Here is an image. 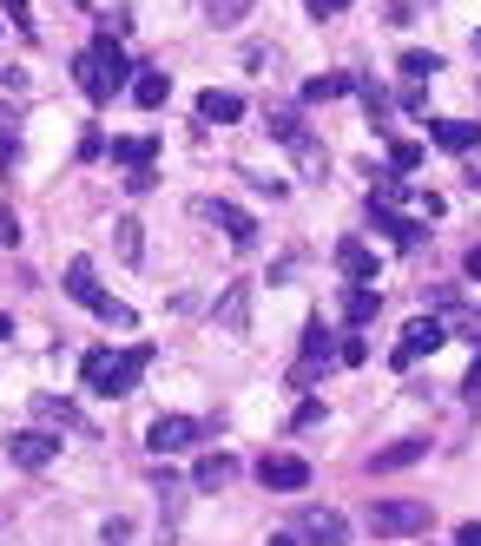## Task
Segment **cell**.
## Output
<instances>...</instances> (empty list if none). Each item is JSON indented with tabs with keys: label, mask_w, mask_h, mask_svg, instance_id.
I'll return each mask as SVG.
<instances>
[{
	"label": "cell",
	"mask_w": 481,
	"mask_h": 546,
	"mask_svg": "<svg viewBox=\"0 0 481 546\" xmlns=\"http://www.w3.org/2000/svg\"><path fill=\"white\" fill-rule=\"evenodd\" d=\"M132 73H139V66L126 60V47H119L113 33H99L93 47L80 53V93L93 99V106H106V99L132 93Z\"/></svg>",
	"instance_id": "obj_1"
},
{
	"label": "cell",
	"mask_w": 481,
	"mask_h": 546,
	"mask_svg": "<svg viewBox=\"0 0 481 546\" xmlns=\"http://www.w3.org/2000/svg\"><path fill=\"white\" fill-rule=\"evenodd\" d=\"M152 362V343H132L126 356H113V349H93V356L80 362V375H86V389L93 395H132V382H139V369Z\"/></svg>",
	"instance_id": "obj_2"
},
{
	"label": "cell",
	"mask_w": 481,
	"mask_h": 546,
	"mask_svg": "<svg viewBox=\"0 0 481 546\" xmlns=\"http://www.w3.org/2000/svg\"><path fill=\"white\" fill-rule=\"evenodd\" d=\"M66 297H73V303H86V310H93L99 323L132 329V310H126V303H113L106 290H99V277H93V264H86V257H73V264H66Z\"/></svg>",
	"instance_id": "obj_3"
},
{
	"label": "cell",
	"mask_w": 481,
	"mask_h": 546,
	"mask_svg": "<svg viewBox=\"0 0 481 546\" xmlns=\"http://www.w3.org/2000/svg\"><path fill=\"white\" fill-rule=\"evenodd\" d=\"M422 527H429V500H376L369 507V533H383V540H402Z\"/></svg>",
	"instance_id": "obj_4"
},
{
	"label": "cell",
	"mask_w": 481,
	"mask_h": 546,
	"mask_svg": "<svg viewBox=\"0 0 481 546\" xmlns=\"http://www.w3.org/2000/svg\"><path fill=\"white\" fill-rule=\"evenodd\" d=\"M205 441V422H192V415H159V422L145 428V448L152 454H185Z\"/></svg>",
	"instance_id": "obj_5"
},
{
	"label": "cell",
	"mask_w": 481,
	"mask_h": 546,
	"mask_svg": "<svg viewBox=\"0 0 481 546\" xmlns=\"http://www.w3.org/2000/svg\"><path fill=\"white\" fill-rule=\"evenodd\" d=\"M442 343H449V329L435 323V316H416V323L402 329V343L389 349V362H396V369H416V362L429 356V349H442Z\"/></svg>",
	"instance_id": "obj_6"
},
{
	"label": "cell",
	"mask_w": 481,
	"mask_h": 546,
	"mask_svg": "<svg viewBox=\"0 0 481 546\" xmlns=\"http://www.w3.org/2000/svg\"><path fill=\"white\" fill-rule=\"evenodd\" d=\"M257 481L277 487V494H297V487H310V461L304 454H264V461H257Z\"/></svg>",
	"instance_id": "obj_7"
},
{
	"label": "cell",
	"mask_w": 481,
	"mask_h": 546,
	"mask_svg": "<svg viewBox=\"0 0 481 546\" xmlns=\"http://www.w3.org/2000/svg\"><path fill=\"white\" fill-rule=\"evenodd\" d=\"M297 533H304L310 546H343L350 540V520H343L337 507H304V514H297Z\"/></svg>",
	"instance_id": "obj_8"
},
{
	"label": "cell",
	"mask_w": 481,
	"mask_h": 546,
	"mask_svg": "<svg viewBox=\"0 0 481 546\" xmlns=\"http://www.w3.org/2000/svg\"><path fill=\"white\" fill-rule=\"evenodd\" d=\"M53 454H60V441H53L47 428H20V435H7V461H20V468H47Z\"/></svg>",
	"instance_id": "obj_9"
},
{
	"label": "cell",
	"mask_w": 481,
	"mask_h": 546,
	"mask_svg": "<svg viewBox=\"0 0 481 546\" xmlns=\"http://www.w3.org/2000/svg\"><path fill=\"white\" fill-rule=\"evenodd\" d=\"M422 454H429V435H402V441H389V448L369 454V468H376V474H396V468H416Z\"/></svg>",
	"instance_id": "obj_10"
},
{
	"label": "cell",
	"mask_w": 481,
	"mask_h": 546,
	"mask_svg": "<svg viewBox=\"0 0 481 546\" xmlns=\"http://www.w3.org/2000/svg\"><path fill=\"white\" fill-rule=\"evenodd\" d=\"M337 270L350 283H376V250H369L363 237H343V244H337Z\"/></svg>",
	"instance_id": "obj_11"
},
{
	"label": "cell",
	"mask_w": 481,
	"mask_h": 546,
	"mask_svg": "<svg viewBox=\"0 0 481 546\" xmlns=\"http://www.w3.org/2000/svg\"><path fill=\"white\" fill-rule=\"evenodd\" d=\"M429 139L442 145V152H475L481 125H468V119H429Z\"/></svg>",
	"instance_id": "obj_12"
},
{
	"label": "cell",
	"mask_w": 481,
	"mask_h": 546,
	"mask_svg": "<svg viewBox=\"0 0 481 546\" xmlns=\"http://www.w3.org/2000/svg\"><path fill=\"white\" fill-rule=\"evenodd\" d=\"M132 99H139L145 112H159L165 99H172V73H159V66H139V73H132Z\"/></svg>",
	"instance_id": "obj_13"
},
{
	"label": "cell",
	"mask_w": 481,
	"mask_h": 546,
	"mask_svg": "<svg viewBox=\"0 0 481 546\" xmlns=\"http://www.w3.org/2000/svg\"><path fill=\"white\" fill-rule=\"evenodd\" d=\"M205 218H218V224H225V237H231L238 250H251V244H257L251 211H238V204H205Z\"/></svg>",
	"instance_id": "obj_14"
},
{
	"label": "cell",
	"mask_w": 481,
	"mask_h": 546,
	"mask_svg": "<svg viewBox=\"0 0 481 546\" xmlns=\"http://www.w3.org/2000/svg\"><path fill=\"white\" fill-rule=\"evenodd\" d=\"M198 119H205V125H238L244 119V99L211 86V93H198Z\"/></svg>",
	"instance_id": "obj_15"
},
{
	"label": "cell",
	"mask_w": 481,
	"mask_h": 546,
	"mask_svg": "<svg viewBox=\"0 0 481 546\" xmlns=\"http://www.w3.org/2000/svg\"><path fill=\"white\" fill-rule=\"evenodd\" d=\"M369 218H376V231H389V237H396L402 250H416V244H422V224H416V218H396L389 204H369Z\"/></svg>",
	"instance_id": "obj_16"
},
{
	"label": "cell",
	"mask_w": 481,
	"mask_h": 546,
	"mask_svg": "<svg viewBox=\"0 0 481 546\" xmlns=\"http://www.w3.org/2000/svg\"><path fill=\"white\" fill-rule=\"evenodd\" d=\"M356 93V73H323V79H304V99L310 106H323V99H343Z\"/></svg>",
	"instance_id": "obj_17"
},
{
	"label": "cell",
	"mask_w": 481,
	"mask_h": 546,
	"mask_svg": "<svg viewBox=\"0 0 481 546\" xmlns=\"http://www.w3.org/2000/svg\"><path fill=\"white\" fill-rule=\"evenodd\" d=\"M376 310H383V297H376L369 283H350V290H343V316H350V323H369Z\"/></svg>",
	"instance_id": "obj_18"
},
{
	"label": "cell",
	"mask_w": 481,
	"mask_h": 546,
	"mask_svg": "<svg viewBox=\"0 0 481 546\" xmlns=\"http://www.w3.org/2000/svg\"><path fill=\"white\" fill-rule=\"evenodd\" d=\"M33 415H40V422H60V428H86V422H80V408L60 402V395H33Z\"/></svg>",
	"instance_id": "obj_19"
},
{
	"label": "cell",
	"mask_w": 481,
	"mask_h": 546,
	"mask_svg": "<svg viewBox=\"0 0 481 546\" xmlns=\"http://www.w3.org/2000/svg\"><path fill=\"white\" fill-rule=\"evenodd\" d=\"M402 73H409V86H429V79L442 73V60H435V53H422V47H409V53H402Z\"/></svg>",
	"instance_id": "obj_20"
},
{
	"label": "cell",
	"mask_w": 481,
	"mask_h": 546,
	"mask_svg": "<svg viewBox=\"0 0 481 546\" xmlns=\"http://www.w3.org/2000/svg\"><path fill=\"white\" fill-rule=\"evenodd\" d=\"M152 152H159V139H113V158H119V165H132V172L152 165Z\"/></svg>",
	"instance_id": "obj_21"
},
{
	"label": "cell",
	"mask_w": 481,
	"mask_h": 546,
	"mask_svg": "<svg viewBox=\"0 0 481 546\" xmlns=\"http://www.w3.org/2000/svg\"><path fill=\"white\" fill-rule=\"evenodd\" d=\"M139 231H145L139 218H119V224H113V244H119V257H126V264H139V250H145Z\"/></svg>",
	"instance_id": "obj_22"
},
{
	"label": "cell",
	"mask_w": 481,
	"mask_h": 546,
	"mask_svg": "<svg viewBox=\"0 0 481 546\" xmlns=\"http://www.w3.org/2000/svg\"><path fill=\"white\" fill-rule=\"evenodd\" d=\"M218 316H225V329H244V323H251V290L238 283V290H231V297L218 303Z\"/></svg>",
	"instance_id": "obj_23"
},
{
	"label": "cell",
	"mask_w": 481,
	"mask_h": 546,
	"mask_svg": "<svg viewBox=\"0 0 481 546\" xmlns=\"http://www.w3.org/2000/svg\"><path fill=\"white\" fill-rule=\"evenodd\" d=\"M264 125H271V139H284V145H290V152H297V145H304V139H310L304 125H297V112H271V119H264Z\"/></svg>",
	"instance_id": "obj_24"
},
{
	"label": "cell",
	"mask_w": 481,
	"mask_h": 546,
	"mask_svg": "<svg viewBox=\"0 0 481 546\" xmlns=\"http://www.w3.org/2000/svg\"><path fill=\"white\" fill-rule=\"evenodd\" d=\"M192 481H198V487H225V481H231V454H205Z\"/></svg>",
	"instance_id": "obj_25"
},
{
	"label": "cell",
	"mask_w": 481,
	"mask_h": 546,
	"mask_svg": "<svg viewBox=\"0 0 481 546\" xmlns=\"http://www.w3.org/2000/svg\"><path fill=\"white\" fill-rule=\"evenodd\" d=\"M402 198H409L402 172H376V191H369V204H402Z\"/></svg>",
	"instance_id": "obj_26"
},
{
	"label": "cell",
	"mask_w": 481,
	"mask_h": 546,
	"mask_svg": "<svg viewBox=\"0 0 481 546\" xmlns=\"http://www.w3.org/2000/svg\"><path fill=\"white\" fill-rule=\"evenodd\" d=\"M416 165H422V145L416 139H396V145H389V172H416Z\"/></svg>",
	"instance_id": "obj_27"
},
{
	"label": "cell",
	"mask_w": 481,
	"mask_h": 546,
	"mask_svg": "<svg viewBox=\"0 0 481 546\" xmlns=\"http://www.w3.org/2000/svg\"><path fill=\"white\" fill-rule=\"evenodd\" d=\"M356 93H363V106H369V125H383V119H389V99L376 93V86H369V79H356Z\"/></svg>",
	"instance_id": "obj_28"
},
{
	"label": "cell",
	"mask_w": 481,
	"mask_h": 546,
	"mask_svg": "<svg viewBox=\"0 0 481 546\" xmlns=\"http://www.w3.org/2000/svg\"><path fill=\"white\" fill-rule=\"evenodd\" d=\"M205 14L211 20H244V14H251V0H205Z\"/></svg>",
	"instance_id": "obj_29"
},
{
	"label": "cell",
	"mask_w": 481,
	"mask_h": 546,
	"mask_svg": "<svg viewBox=\"0 0 481 546\" xmlns=\"http://www.w3.org/2000/svg\"><path fill=\"white\" fill-rule=\"evenodd\" d=\"M152 185H159V172H152V165H139V172L126 178V191H152Z\"/></svg>",
	"instance_id": "obj_30"
},
{
	"label": "cell",
	"mask_w": 481,
	"mask_h": 546,
	"mask_svg": "<svg viewBox=\"0 0 481 546\" xmlns=\"http://www.w3.org/2000/svg\"><path fill=\"white\" fill-rule=\"evenodd\" d=\"M14 237H20V224H14V211H7V204H0V244L14 250Z\"/></svg>",
	"instance_id": "obj_31"
},
{
	"label": "cell",
	"mask_w": 481,
	"mask_h": 546,
	"mask_svg": "<svg viewBox=\"0 0 481 546\" xmlns=\"http://www.w3.org/2000/svg\"><path fill=\"white\" fill-rule=\"evenodd\" d=\"M304 7H310V14L323 20V14H343V7H350V0H304Z\"/></svg>",
	"instance_id": "obj_32"
},
{
	"label": "cell",
	"mask_w": 481,
	"mask_h": 546,
	"mask_svg": "<svg viewBox=\"0 0 481 546\" xmlns=\"http://www.w3.org/2000/svg\"><path fill=\"white\" fill-rule=\"evenodd\" d=\"M462 395H468V402H481V356H475V369H468V382H462Z\"/></svg>",
	"instance_id": "obj_33"
},
{
	"label": "cell",
	"mask_w": 481,
	"mask_h": 546,
	"mask_svg": "<svg viewBox=\"0 0 481 546\" xmlns=\"http://www.w3.org/2000/svg\"><path fill=\"white\" fill-rule=\"evenodd\" d=\"M7 20H14V27H33V20H27V0H7Z\"/></svg>",
	"instance_id": "obj_34"
},
{
	"label": "cell",
	"mask_w": 481,
	"mask_h": 546,
	"mask_svg": "<svg viewBox=\"0 0 481 546\" xmlns=\"http://www.w3.org/2000/svg\"><path fill=\"white\" fill-rule=\"evenodd\" d=\"M455 546H481V527H475V520H468V527L455 533Z\"/></svg>",
	"instance_id": "obj_35"
},
{
	"label": "cell",
	"mask_w": 481,
	"mask_h": 546,
	"mask_svg": "<svg viewBox=\"0 0 481 546\" xmlns=\"http://www.w3.org/2000/svg\"><path fill=\"white\" fill-rule=\"evenodd\" d=\"M468 277H475V283H481V244H475V250H468Z\"/></svg>",
	"instance_id": "obj_36"
},
{
	"label": "cell",
	"mask_w": 481,
	"mask_h": 546,
	"mask_svg": "<svg viewBox=\"0 0 481 546\" xmlns=\"http://www.w3.org/2000/svg\"><path fill=\"white\" fill-rule=\"evenodd\" d=\"M7 336H14V316H7V310H0V343H7Z\"/></svg>",
	"instance_id": "obj_37"
},
{
	"label": "cell",
	"mask_w": 481,
	"mask_h": 546,
	"mask_svg": "<svg viewBox=\"0 0 481 546\" xmlns=\"http://www.w3.org/2000/svg\"><path fill=\"white\" fill-rule=\"evenodd\" d=\"M271 546H297V540H290V533H277V540H271Z\"/></svg>",
	"instance_id": "obj_38"
},
{
	"label": "cell",
	"mask_w": 481,
	"mask_h": 546,
	"mask_svg": "<svg viewBox=\"0 0 481 546\" xmlns=\"http://www.w3.org/2000/svg\"><path fill=\"white\" fill-rule=\"evenodd\" d=\"M475 53H481V27H475Z\"/></svg>",
	"instance_id": "obj_39"
}]
</instances>
